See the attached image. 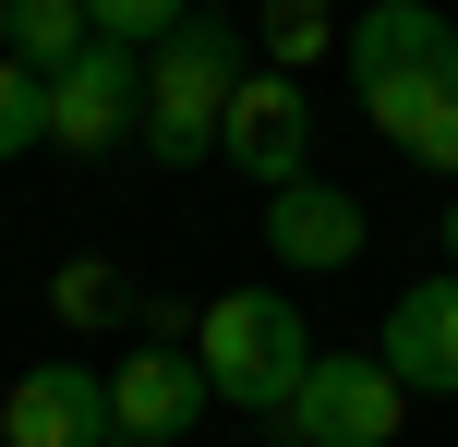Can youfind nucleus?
<instances>
[{
	"label": "nucleus",
	"mask_w": 458,
	"mask_h": 447,
	"mask_svg": "<svg viewBox=\"0 0 458 447\" xmlns=\"http://www.w3.org/2000/svg\"><path fill=\"white\" fill-rule=\"evenodd\" d=\"M242 73H253V24H229V13H193L182 37H157V48H145V121H133V145H145L157 169H193V158H217Z\"/></svg>",
	"instance_id": "1"
},
{
	"label": "nucleus",
	"mask_w": 458,
	"mask_h": 447,
	"mask_svg": "<svg viewBox=\"0 0 458 447\" xmlns=\"http://www.w3.org/2000/svg\"><path fill=\"white\" fill-rule=\"evenodd\" d=\"M193 375H206V400L277 424L290 387L314 375V327L290 314V290H217V303L193 314Z\"/></svg>",
	"instance_id": "2"
},
{
	"label": "nucleus",
	"mask_w": 458,
	"mask_h": 447,
	"mask_svg": "<svg viewBox=\"0 0 458 447\" xmlns=\"http://www.w3.org/2000/svg\"><path fill=\"white\" fill-rule=\"evenodd\" d=\"M398 375L374 351H314V375L290 387V411L266 424V447H398Z\"/></svg>",
	"instance_id": "3"
},
{
	"label": "nucleus",
	"mask_w": 458,
	"mask_h": 447,
	"mask_svg": "<svg viewBox=\"0 0 458 447\" xmlns=\"http://www.w3.org/2000/svg\"><path fill=\"white\" fill-rule=\"evenodd\" d=\"M133 121H145V61L133 48L97 37L72 73H48V145L61 158H109V145H133Z\"/></svg>",
	"instance_id": "4"
},
{
	"label": "nucleus",
	"mask_w": 458,
	"mask_h": 447,
	"mask_svg": "<svg viewBox=\"0 0 458 447\" xmlns=\"http://www.w3.org/2000/svg\"><path fill=\"white\" fill-rule=\"evenodd\" d=\"M217 158L242 169V182H266V193L314 182V109H301V85H290V73H266V61L242 73V97H229V133H217Z\"/></svg>",
	"instance_id": "5"
},
{
	"label": "nucleus",
	"mask_w": 458,
	"mask_h": 447,
	"mask_svg": "<svg viewBox=\"0 0 458 447\" xmlns=\"http://www.w3.org/2000/svg\"><path fill=\"white\" fill-rule=\"evenodd\" d=\"M362 121H374L411 169H446V182H458V48L374 73V85H362Z\"/></svg>",
	"instance_id": "6"
},
{
	"label": "nucleus",
	"mask_w": 458,
	"mask_h": 447,
	"mask_svg": "<svg viewBox=\"0 0 458 447\" xmlns=\"http://www.w3.org/2000/svg\"><path fill=\"white\" fill-rule=\"evenodd\" d=\"M0 447H109V375L97 363H24L0 387Z\"/></svg>",
	"instance_id": "7"
},
{
	"label": "nucleus",
	"mask_w": 458,
	"mask_h": 447,
	"mask_svg": "<svg viewBox=\"0 0 458 447\" xmlns=\"http://www.w3.org/2000/svg\"><path fill=\"white\" fill-rule=\"evenodd\" d=\"M193 411H206V375L193 351H121L109 363V447H193Z\"/></svg>",
	"instance_id": "8"
},
{
	"label": "nucleus",
	"mask_w": 458,
	"mask_h": 447,
	"mask_svg": "<svg viewBox=\"0 0 458 447\" xmlns=\"http://www.w3.org/2000/svg\"><path fill=\"white\" fill-rule=\"evenodd\" d=\"M398 375V400H458V279H411L386 303V351H374Z\"/></svg>",
	"instance_id": "9"
},
{
	"label": "nucleus",
	"mask_w": 458,
	"mask_h": 447,
	"mask_svg": "<svg viewBox=\"0 0 458 447\" xmlns=\"http://www.w3.org/2000/svg\"><path fill=\"white\" fill-rule=\"evenodd\" d=\"M362 193H338V182H290V193H266V254L290 266V279H338V266H362Z\"/></svg>",
	"instance_id": "10"
},
{
	"label": "nucleus",
	"mask_w": 458,
	"mask_h": 447,
	"mask_svg": "<svg viewBox=\"0 0 458 447\" xmlns=\"http://www.w3.org/2000/svg\"><path fill=\"white\" fill-rule=\"evenodd\" d=\"M97 48V24H85V0H0V61H24L48 85V73H72Z\"/></svg>",
	"instance_id": "11"
},
{
	"label": "nucleus",
	"mask_w": 458,
	"mask_h": 447,
	"mask_svg": "<svg viewBox=\"0 0 458 447\" xmlns=\"http://www.w3.org/2000/svg\"><path fill=\"white\" fill-rule=\"evenodd\" d=\"M338 24H350L338 0H253V61L301 85V61H326V48H338Z\"/></svg>",
	"instance_id": "12"
},
{
	"label": "nucleus",
	"mask_w": 458,
	"mask_h": 447,
	"mask_svg": "<svg viewBox=\"0 0 458 447\" xmlns=\"http://www.w3.org/2000/svg\"><path fill=\"white\" fill-rule=\"evenodd\" d=\"M85 24H97L109 48H133V61H145L157 37H182V24H193V0H85Z\"/></svg>",
	"instance_id": "13"
},
{
	"label": "nucleus",
	"mask_w": 458,
	"mask_h": 447,
	"mask_svg": "<svg viewBox=\"0 0 458 447\" xmlns=\"http://www.w3.org/2000/svg\"><path fill=\"white\" fill-rule=\"evenodd\" d=\"M37 145H48V85H37L24 61H0V169L37 158Z\"/></svg>",
	"instance_id": "14"
},
{
	"label": "nucleus",
	"mask_w": 458,
	"mask_h": 447,
	"mask_svg": "<svg viewBox=\"0 0 458 447\" xmlns=\"http://www.w3.org/2000/svg\"><path fill=\"white\" fill-rule=\"evenodd\" d=\"M48 303H61L72 327H109V314H121V266H61V279H48Z\"/></svg>",
	"instance_id": "15"
},
{
	"label": "nucleus",
	"mask_w": 458,
	"mask_h": 447,
	"mask_svg": "<svg viewBox=\"0 0 458 447\" xmlns=\"http://www.w3.org/2000/svg\"><path fill=\"white\" fill-rule=\"evenodd\" d=\"M435 242H446V279H458V193H446V218H435Z\"/></svg>",
	"instance_id": "16"
}]
</instances>
